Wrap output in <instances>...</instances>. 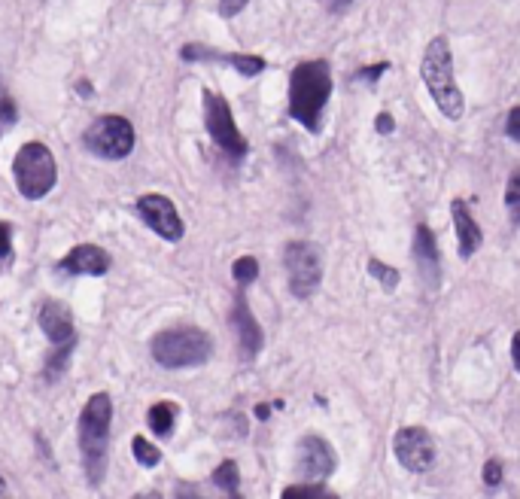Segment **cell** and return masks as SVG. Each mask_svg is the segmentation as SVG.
Segmentation results:
<instances>
[{"label":"cell","mask_w":520,"mask_h":499,"mask_svg":"<svg viewBox=\"0 0 520 499\" xmlns=\"http://www.w3.org/2000/svg\"><path fill=\"white\" fill-rule=\"evenodd\" d=\"M332 98V67L326 58L299 61L289 74V116L305 131L320 134Z\"/></svg>","instance_id":"obj_1"},{"label":"cell","mask_w":520,"mask_h":499,"mask_svg":"<svg viewBox=\"0 0 520 499\" xmlns=\"http://www.w3.org/2000/svg\"><path fill=\"white\" fill-rule=\"evenodd\" d=\"M110 423H113V399L110 393H95L80 411L77 423V442L80 457L86 469V481L98 487L107 475V457H110Z\"/></svg>","instance_id":"obj_2"},{"label":"cell","mask_w":520,"mask_h":499,"mask_svg":"<svg viewBox=\"0 0 520 499\" xmlns=\"http://www.w3.org/2000/svg\"><path fill=\"white\" fill-rule=\"evenodd\" d=\"M420 77H423V86L429 89L435 107L441 110V116H448V119H460L463 116L466 101H463V92L457 86L451 43L444 37H432L426 43L423 61H420Z\"/></svg>","instance_id":"obj_3"},{"label":"cell","mask_w":520,"mask_h":499,"mask_svg":"<svg viewBox=\"0 0 520 499\" xmlns=\"http://www.w3.org/2000/svg\"><path fill=\"white\" fill-rule=\"evenodd\" d=\"M150 353L162 369H192L204 366L213 356V338L198 326L162 329L159 335H153Z\"/></svg>","instance_id":"obj_4"},{"label":"cell","mask_w":520,"mask_h":499,"mask_svg":"<svg viewBox=\"0 0 520 499\" xmlns=\"http://www.w3.org/2000/svg\"><path fill=\"white\" fill-rule=\"evenodd\" d=\"M13 180H16V189L22 198H28V201L46 198L58 183V165H55L52 150L46 144H40V140H28V144L16 153Z\"/></svg>","instance_id":"obj_5"},{"label":"cell","mask_w":520,"mask_h":499,"mask_svg":"<svg viewBox=\"0 0 520 499\" xmlns=\"http://www.w3.org/2000/svg\"><path fill=\"white\" fill-rule=\"evenodd\" d=\"M201 104H204V128H207L210 140L232 162H241L250 153V144H247V137L241 134L235 116H232L229 101L222 95H216V92H210V89H204L201 92Z\"/></svg>","instance_id":"obj_6"},{"label":"cell","mask_w":520,"mask_h":499,"mask_svg":"<svg viewBox=\"0 0 520 499\" xmlns=\"http://www.w3.org/2000/svg\"><path fill=\"white\" fill-rule=\"evenodd\" d=\"M83 144L92 156H98L104 162H122L134 150V125L125 116H116V113L98 116L86 128Z\"/></svg>","instance_id":"obj_7"},{"label":"cell","mask_w":520,"mask_h":499,"mask_svg":"<svg viewBox=\"0 0 520 499\" xmlns=\"http://www.w3.org/2000/svg\"><path fill=\"white\" fill-rule=\"evenodd\" d=\"M283 265L289 277V293L295 299H311L323 283V256L311 241H289L283 247Z\"/></svg>","instance_id":"obj_8"},{"label":"cell","mask_w":520,"mask_h":499,"mask_svg":"<svg viewBox=\"0 0 520 499\" xmlns=\"http://www.w3.org/2000/svg\"><path fill=\"white\" fill-rule=\"evenodd\" d=\"M134 207L140 213V220L150 226L162 241H168V244L183 241L186 223H183V217L177 213V204L171 198H165L159 192H150V195H140Z\"/></svg>","instance_id":"obj_9"},{"label":"cell","mask_w":520,"mask_h":499,"mask_svg":"<svg viewBox=\"0 0 520 499\" xmlns=\"http://www.w3.org/2000/svg\"><path fill=\"white\" fill-rule=\"evenodd\" d=\"M393 454L402 469L423 475L426 469L435 466V439L423 430V426H402L393 436Z\"/></svg>","instance_id":"obj_10"},{"label":"cell","mask_w":520,"mask_h":499,"mask_svg":"<svg viewBox=\"0 0 520 499\" xmlns=\"http://www.w3.org/2000/svg\"><path fill=\"white\" fill-rule=\"evenodd\" d=\"M338 469L335 448L323 436H305L299 442V457H295V472L308 481H326Z\"/></svg>","instance_id":"obj_11"},{"label":"cell","mask_w":520,"mask_h":499,"mask_svg":"<svg viewBox=\"0 0 520 499\" xmlns=\"http://www.w3.org/2000/svg\"><path fill=\"white\" fill-rule=\"evenodd\" d=\"M229 323H232L235 338H238L241 360L253 363L256 356L262 353V347H265V332H262L259 320L253 317V311H250V305H247V296H244V293H238V296H235V305H232Z\"/></svg>","instance_id":"obj_12"},{"label":"cell","mask_w":520,"mask_h":499,"mask_svg":"<svg viewBox=\"0 0 520 499\" xmlns=\"http://www.w3.org/2000/svg\"><path fill=\"white\" fill-rule=\"evenodd\" d=\"M110 253L98 244H80L61 256L58 271L67 277H104L110 271Z\"/></svg>","instance_id":"obj_13"},{"label":"cell","mask_w":520,"mask_h":499,"mask_svg":"<svg viewBox=\"0 0 520 499\" xmlns=\"http://www.w3.org/2000/svg\"><path fill=\"white\" fill-rule=\"evenodd\" d=\"M37 323L43 329V335L49 338L52 350L55 347H77V326H73V314L67 305L49 299L40 305V314H37Z\"/></svg>","instance_id":"obj_14"},{"label":"cell","mask_w":520,"mask_h":499,"mask_svg":"<svg viewBox=\"0 0 520 499\" xmlns=\"http://www.w3.org/2000/svg\"><path fill=\"white\" fill-rule=\"evenodd\" d=\"M414 262H417V271H420V280L426 283L429 290H438L441 287V253H438V241H435V232L420 223L414 229Z\"/></svg>","instance_id":"obj_15"},{"label":"cell","mask_w":520,"mask_h":499,"mask_svg":"<svg viewBox=\"0 0 520 499\" xmlns=\"http://www.w3.org/2000/svg\"><path fill=\"white\" fill-rule=\"evenodd\" d=\"M183 61H226L232 64L241 77H259L265 70V58L262 55H241V52H216L204 43H189L180 49Z\"/></svg>","instance_id":"obj_16"},{"label":"cell","mask_w":520,"mask_h":499,"mask_svg":"<svg viewBox=\"0 0 520 499\" xmlns=\"http://www.w3.org/2000/svg\"><path fill=\"white\" fill-rule=\"evenodd\" d=\"M451 217H454V229H457V250L460 259H472L481 247H484V232L478 226V220L472 217V210L463 198L451 201Z\"/></svg>","instance_id":"obj_17"},{"label":"cell","mask_w":520,"mask_h":499,"mask_svg":"<svg viewBox=\"0 0 520 499\" xmlns=\"http://www.w3.org/2000/svg\"><path fill=\"white\" fill-rule=\"evenodd\" d=\"M146 420H150V430L156 436H171L174 433V420H177V405L174 402H156L150 411H146Z\"/></svg>","instance_id":"obj_18"},{"label":"cell","mask_w":520,"mask_h":499,"mask_svg":"<svg viewBox=\"0 0 520 499\" xmlns=\"http://www.w3.org/2000/svg\"><path fill=\"white\" fill-rule=\"evenodd\" d=\"M213 484L222 490V493H238L241 490V469H238V463L235 460H226V463H219L216 469H213Z\"/></svg>","instance_id":"obj_19"},{"label":"cell","mask_w":520,"mask_h":499,"mask_svg":"<svg viewBox=\"0 0 520 499\" xmlns=\"http://www.w3.org/2000/svg\"><path fill=\"white\" fill-rule=\"evenodd\" d=\"M131 454H134L137 466H143V469H153V466L162 463V451L153 442H146V436H134L131 439Z\"/></svg>","instance_id":"obj_20"},{"label":"cell","mask_w":520,"mask_h":499,"mask_svg":"<svg viewBox=\"0 0 520 499\" xmlns=\"http://www.w3.org/2000/svg\"><path fill=\"white\" fill-rule=\"evenodd\" d=\"M365 268H368V274L375 277L387 293H396V287H399V271H396L393 265H387V262H381V259L371 256Z\"/></svg>","instance_id":"obj_21"},{"label":"cell","mask_w":520,"mask_h":499,"mask_svg":"<svg viewBox=\"0 0 520 499\" xmlns=\"http://www.w3.org/2000/svg\"><path fill=\"white\" fill-rule=\"evenodd\" d=\"M505 210H508L511 223L520 226V168H514L505 183Z\"/></svg>","instance_id":"obj_22"},{"label":"cell","mask_w":520,"mask_h":499,"mask_svg":"<svg viewBox=\"0 0 520 499\" xmlns=\"http://www.w3.org/2000/svg\"><path fill=\"white\" fill-rule=\"evenodd\" d=\"M232 277L238 280V287H241V290H247L250 283L259 277V259H256V256H241V259H235V265H232Z\"/></svg>","instance_id":"obj_23"},{"label":"cell","mask_w":520,"mask_h":499,"mask_svg":"<svg viewBox=\"0 0 520 499\" xmlns=\"http://www.w3.org/2000/svg\"><path fill=\"white\" fill-rule=\"evenodd\" d=\"M283 496H329V487L323 481H302V484H289L283 487Z\"/></svg>","instance_id":"obj_24"},{"label":"cell","mask_w":520,"mask_h":499,"mask_svg":"<svg viewBox=\"0 0 520 499\" xmlns=\"http://www.w3.org/2000/svg\"><path fill=\"white\" fill-rule=\"evenodd\" d=\"M390 70V61H375V64H365V67H359L356 70V80H362V83H368V86H378V80L387 74Z\"/></svg>","instance_id":"obj_25"},{"label":"cell","mask_w":520,"mask_h":499,"mask_svg":"<svg viewBox=\"0 0 520 499\" xmlns=\"http://www.w3.org/2000/svg\"><path fill=\"white\" fill-rule=\"evenodd\" d=\"M481 478H484L487 487H499V484H502V463H499V457H490V460L484 463Z\"/></svg>","instance_id":"obj_26"},{"label":"cell","mask_w":520,"mask_h":499,"mask_svg":"<svg viewBox=\"0 0 520 499\" xmlns=\"http://www.w3.org/2000/svg\"><path fill=\"white\" fill-rule=\"evenodd\" d=\"M250 0H219V16L222 19H235L238 13H244V7Z\"/></svg>","instance_id":"obj_27"},{"label":"cell","mask_w":520,"mask_h":499,"mask_svg":"<svg viewBox=\"0 0 520 499\" xmlns=\"http://www.w3.org/2000/svg\"><path fill=\"white\" fill-rule=\"evenodd\" d=\"M13 122H16V104H13L10 98L0 95V131L10 128Z\"/></svg>","instance_id":"obj_28"},{"label":"cell","mask_w":520,"mask_h":499,"mask_svg":"<svg viewBox=\"0 0 520 499\" xmlns=\"http://www.w3.org/2000/svg\"><path fill=\"white\" fill-rule=\"evenodd\" d=\"M505 134L514 140V144H520V107H511V110H508V119H505Z\"/></svg>","instance_id":"obj_29"},{"label":"cell","mask_w":520,"mask_h":499,"mask_svg":"<svg viewBox=\"0 0 520 499\" xmlns=\"http://www.w3.org/2000/svg\"><path fill=\"white\" fill-rule=\"evenodd\" d=\"M13 253V229L10 223H0V259H10Z\"/></svg>","instance_id":"obj_30"},{"label":"cell","mask_w":520,"mask_h":499,"mask_svg":"<svg viewBox=\"0 0 520 499\" xmlns=\"http://www.w3.org/2000/svg\"><path fill=\"white\" fill-rule=\"evenodd\" d=\"M375 131L378 134H393L396 131V119L384 110V113H378V119H375Z\"/></svg>","instance_id":"obj_31"},{"label":"cell","mask_w":520,"mask_h":499,"mask_svg":"<svg viewBox=\"0 0 520 499\" xmlns=\"http://www.w3.org/2000/svg\"><path fill=\"white\" fill-rule=\"evenodd\" d=\"M326 7H329L332 16H344L353 7V0H326Z\"/></svg>","instance_id":"obj_32"},{"label":"cell","mask_w":520,"mask_h":499,"mask_svg":"<svg viewBox=\"0 0 520 499\" xmlns=\"http://www.w3.org/2000/svg\"><path fill=\"white\" fill-rule=\"evenodd\" d=\"M511 363H514V372L520 375V332L511 335Z\"/></svg>","instance_id":"obj_33"},{"label":"cell","mask_w":520,"mask_h":499,"mask_svg":"<svg viewBox=\"0 0 520 499\" xmlns=\"http://www.w3.org/2000/svg\"><path fill=\"white\" fill-rule=\"evenodd\" d=\"M268 414H271V411H268V405H256V417H259V420H265Z\"/></svg>","instance_id":"obj_34"},{"label":"cell","mask_w":520,"mask_h":499,"mask_svg":"<svg viewBox=\"0 0 520 499\" xmlns=\"http://www.w3.org/2000/svg\"><path fill=\"white\" fill-rule=\"evenodd\" d=\"M80 95H92V89H89V83H86V80L80 83Z\"/></svg>","instance_id":"obj_35"},{"label":"cell","mask_w":520,"mask_h":499,"mask_svg":"<svg viewBox=\"0 0 520 499\" xmlns=\"http://www.w3.org/2000/svg\"><path fill=\"white\" fill-rule=\"evenodd\" d=\"M0 493H7V481L4 478H0Z\"/></svg>","instance_id":"obj_36"}]
</instances>
